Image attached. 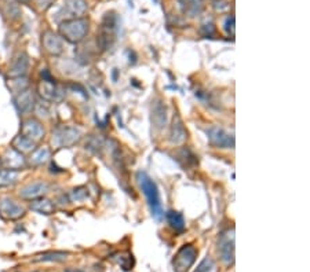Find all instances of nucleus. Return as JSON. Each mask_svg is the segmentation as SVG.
<instances>
[{
	"label": "nucleus",
	"mask_w": 310,
	"mask_h": 272,
	"mask_svg": "<svg viewBox=\"0 0 310 272\" xmlns=\"http://www.w3.org/2000/svg\"><path fill=\"white\" fill-rule=\"evenodd\" d=\"M25 215V208L10 198L0 199V216L4 220H18Z\"/></svg>",
	"instance_id": "9"
},
{
	"label": "nucleus",
	"mask_w": 310,
	"mask_h": 272,
	"mask_svg": "<svg viewBox=\"0 0 310 272\" xmlns=\"http://www.w3.org/2000/svg\"><path fill=\"white\" fill-rule=\"evenodd\" d=\"M68 257V253L65 252H47V253H43V254H39L33 258L35 263H47V261H54V263H58V261H64Z\"/></svg>",
	"instance_id": "24"
},
{
	"label": "nucleus",
	"mask_w": 310,
	"mask_h": 272,
	"mask_svg": "<svg viewBox=\"0 0 310 272\" xmlns=\"http://www.w3.org/2000/svg\"><path fill=\"white\" fill-rule=\"evenodd\" d=\"M28 86L29 84H28V80L25 78V76H22V77H11V80L8 81V87L14 93L24 91V90L28 88Z\"/></svg>",
	"instance_id": "27"
},
{
	"label": "nucleus",
	"mask_w": 310,
	"mask_h": 272,
	"mask_svg": "<svg viewBox=\"0 0 310 272\" xmlns=\"http://www.w3.org/2000/svg\"><path fill=\"white\" fill-rule=\"evenodd\" d=\"M66 272H84V271H80V270H68Z\"/></svg>",
	"instance_id": "35"
},
{
	"label": "nucleus",
	"mask_w": 310,
	"mask_h": 272,
	"mask_svg": "<svg viewBox=\"0 0 310 272\" xmlns=\"http://www.w3.org/2000/svg\"><path fill=\"white\" fill-rule=\"evenodd\" d=\"M167 220L168 224L174 230L175 233H183L185 231V218H183L182 213L175 212V210H170L167 212Z\"/></svg>",
	"instance_id": "22"
},
{
	"label": "nucleus",
	"mask_w": 310,
	"mask_h": 272,
	"mask_svg": "<svg viewBox=\"0 0 310 272\" xmlns=\"http://www.w3.org/2000/svg\"><path fill=\"white\" fill-rule=\"evenodd\" d=\"M47 183H44V181H35V183H31L28 186L22 187L19 190V197L22 199L32 201V199H36L39 197H43V195L47 193Z\"/></svg>",
	"instance_id": "13"
},
{
	"label": "nucleus",
	"mask_w": 310,
	"mask_h": 272,
	"mask_svg": "<svg viewBox=\"0 0 310 272\" xmlns=\"http://www.w3.org/2000/svg\"><path fill=\"white\" fill-rule=\"evenodd\" d=\"M39 92L41 95V98L44 101L48 102L59 101L62 98V92H61V90L57 86V81L50 83V81H43L41 80V83H40L39 86Z\"/></svg>",
	"instance_id": "17"
},
{
	"label": "nucleus",
	"mask_w": 310,
	"mask_h": 272,
	"mask_svg": "<svg viewBox=\"0 0 310 272\" xmlns=\"http://www.w3.org/2000/svg\"><path fill=\"white\" fill-rule=\"evenodd\" d=\"M18 180V172L10 169H0V187L13 186Z\"/></svg>",
	"instance_id": "26"
},
{
	"label": "nucleus",
	"mask_w": 310,
	"mask_h": 272,
	"mask_svg": "<svg viewBox=\"0 0 310 272\" xmlns=\"http://www.w3.org/2000/svg\"><path fill=\"white\" fill-rule=\"evenodd\" d=\"M208 142L211 146L216 148H233L234 147V138L233 135L226 132L221 127H210L206 131Z\"/></svg>",
	"instance_id": "7"
},
{
	"label": "nucleus",
	"mask_w": 310,
	"mask_h": 272,
	"mask_svg": "<svg viewBox=\"0 0 310 272\" xmlns=\"http://www.w3.org/2000/svg\"><path fill=\"white\" fill-rule=\"evenodd\" d=\"M179 6L182 8V11L185 14H188L189 17H194L200 14L203 4L201 0H178Z\"/></svg>",
	"instance_id": "23"
},
{
	"label": "nucleus",
	"mask_w": 310,
	"mask_h": 272,
	"mask_svg": "<svg viewBox=\"0 0 310 272\" xmlns=\"http://www.w3.org/2000/svg\"><path fill=\"white\" fill-rule=\"evenodd\" d=\"M0 163L4 166V169H10V171H22L26 166V160H25L24 154H21L19 151H17L16 148L10 147L6 150V153L3 154Z\"/></svg>",
	"instance_id": "8"
},
{
	"label": "nucleus",
	"mask_w": 310,
	"mask_h": 272,
	"mask_svg": "<svg viewBox=\"0 0 310 272\" xmlns=\"http://www.w3.org/2000/svg\"><path fill=\"white\" fill-rule=\"evenodd\" d=\"M213 267H214L213 260H211L210 257H206V258L200 263V265L197 267V270H196L194 272H211Z\"/></svg>",
	"instance_id": "32"
},
{
	"label": "nucleus",
	"mask_w": 310,
	"mask_h": 272,
	"mask_svg": "<svg viewBox=\"0 0 310 272\" xmlns=\"http://www.w3.org/2000/svg\"><path fill=\"white\" fill-rule=\"evenodd\" d=\"M31 209L33 212H38L40 215H51V213H54V210H56V206H54V203L51 202L50 199L47 198H44V197H39V198H36V199H32V202H31Z\"/></svg>",
	"instance_id": "19"
},
{
	"label": "nucleus",
	"mask_w": 310,
	"mask_h": 272,
	"mask_svg": "<svg viewBox=\"0 0 310 272\" xmlns=\"http://www.w3.org/2000/svg\"><path fill=\"white\" fill-rule=\"evenodd\" d=\"M44 128L40 124L38 120L35 118H28L25 120L21 125V135H24L26 138H29L33 142H39L44 138Z\"/></svg>",
	"instance_id": "11"
},
{
	"label": "nucleus",
	"mask_w": 310,
	"mask_h": 272,
	"mask_svg": "<svg viewBox=\"0 0 310 272\" xmlns=\"http://www.w3.org/2000/svg\"><path fill=\"white\" fill-rule=\"evenodd\" d=\"M152 123L157 129H163L167 125V108L164 102L160 99L155 101L152 105Z\"/></svg>",
	"instance_id": "16"
},
{
	"label": "nucleus",
	"mask_w": 310,
	"mask_h": 272,
	"mask_svg": "<svg viewBox=\"0 0 310 272\" xmlns=\"http://www.w3.org/2000/svg\"><path fill=\"white\" fill-rule=\"evenodd\" d=\"M54 1H56V0H36L38 6H39L41 10H47L48 7H51Z\"/></svg>",
	"instance_id": "33"
},
{
	"label": "nucleus",
	"mask_w": 310,
	"mask_h": 272,
	"mask_svg": "<svg viewBox=\"0 0 310 272\" xmlns=\"http://www.w3.org/2000/svg\"><path fill=\"white\" fill-rule=\"evenodd\" d=\"M28 68H29V59H28V55L26 54H19L18 58H17L13 66L10 68V77H22L26 74L28 72Z\"/></svg>",
	"instance_id": "18"
},
{
	"label": "nucleus",
	"mask_w": 310,
	"mask_h": 272,
	"mask_svg": "<svg viewBox=\"0 0 310 272\" xmlns=\"http://www.w3.org/2000/svg\"><path fill=\"white\" fill-rule=\"evenodd\" d=\"M197 257V250L192 245H183L173 260V267L175 272H188L194 264Z\"/></svg>",
	"instance_id": "5"
},
{
	"label": "nucleus",
	"mask_w": 310,
	"mask_h": 272,
	"mask_svg": "<svg viewBox=\"0 0 310 272\" xmlns=\"http://www.w3.org/2000/svg\"><path fill=\"white\" fill-rule=\"evenodd\" d=\"M116 33H117V19L113 14H106V17L103 18L102 25L99 28V32L97 35V44L98 47L106 51L109 50L115 40H116Z\"/></svg>",
	"instance_id": "3"
},
{
	"label": "nucleus",
	"mask_w": 310,
	"mask_h": 272,
	"mask_svg": "<svg viewBox=\"0 0 310 272\" xmlns=\"http://www.w3.org/2000/svg\"><path fill=\"white\" fill-rule=\"evenodd\" d=\"M69 197H71L72 202H83L84 199H87L88 190L86 188V187H78V188H73Z\"/></svg>",
	"instance_id": "28"
},
{
	"label": "nucleus",
	"mask_w": 310,
	"mask_h": 272,
	"mask_svg": "<svg viewBox=\"0 0 310 272\" xmlns=\"http://www.w3.org/2000/svg\"><path fill=\"white\" fill-rule=\"evenodd\" d=\"M61 11H64V14H66L64 21L73 19V18H83L87 11V3L84 0H65L64 7L61 8Z\"/></svg>",
	"instance_id": "12"
},
{
	"label": "nucleus",
	"mask_w": 310,
	"mask_h": 272,
	"mask_svg": "<svg viewBox=\"0 0 310 272\" xmlns=\"http://www.w3.org/2000/svg\"><path fill=\"white\" fill-rule=\"evenodd\" d=\"M14 105L21 114L32 111V109L35 108V98H33L32 91L29 88H26L24 91L17 93L14 98Z\"/></svg>",
	"instance_id": "15"
},
{
	"label": "nucleus",
	"mask_w": 310,
	"mask_h": 272,
	"mask_svg": "<svg viewBox=\"0 0 310 272\" xmlns=\"http://www.w3.org/2000/svg\"><path fill=\"white\" fill-rule=\"evenodd\" d=\"M178 158H179V163H182L185 168L194 166L197 163V157L194 156L189 148H181L178 153Z\"/></svg>",
	"instance_id": "25"
},
{
	"label": "nucleus",
	"mask_w": 310,
	"mask_h": 272,
	"mask_svg": "<svg viewBox=\"0 0 310 272\" xmlns=\"http://www.w3.org/2000/svg\"><path fill=\"white\" fill-rule=\"evenodd\" d=\"M223 29L228 33V36H234V17L229 16L226 19H225V23H223Z\"/></svg>",
	"instance_id": "31"
},
{
	"label": "nucleus",
	"mask_w": 310,
	"mask_h": 272,
	"mask_svg": "<svg viewBox=\"0 0 310 272\" xmlns=\"http://www.w3.org/2000/svg\"><path fill=\"white\" fill-rule=\"evenodd\" d=\"M41 44H43V48L46 50V53H48L50 55H54V56L61 55L62 51H64L62 37L51 31H46L43 33V36H41Z\"/></svg>",
	"instance_id": "10"
},
{
	"label": "nucleus",
	"mask_w": 310,
	"mask_h": 272,
	"mask_svg": "<svg viewBox=\"0 0 310 272\" xmlns=\"http://www.w3.org/2000/svg\"><path fill=\"white\" fill-rule=\"evenodd\" d=\"M59 33L62 39L72 44L83 41L88 33V21L86 18H73L59 22Z\"/></svg>",
	"instance_id": "2"
},
{
	"label": "nucleus",
	"mask_w": 310,
	"mask_h": 272,
	"mask_svg": "<svg viewBox=\"0 0 310 272\" xmlns=\"http://www.w3.org/2000/svg\"><path fill=\"white\" fill-rule=\"evenodd\" d=\"M50 148L47 147H39L36 150H33L32 154H31V158H29V163L32 166H41L44 163H47L50 160Z\"/></svg>",
	"instance_id": "21"
},
{
	"label": "nucleus",
	"mask_w": 310,
	"mask_h": 272,
	"mask_svg": "<svg viewBox=\"0 0 310 272\" xmlns=\"http://www.w3.org/2000/svg\"><path fill=\"white\" fill-rule=\"evenodd\" d=\"M18 3H22V4H29L31 3V0H17Z\"/></svg>",
	"instance_id": "34"
},
{
	"label": "nucleus",
	"mask_w": 310,
	"mask_h": 272,
	"mask_svg": "<svg viewBox=\"0 0 310 272\" xmlns=\"http://www.w3.org/2000/svg\"><path fill=\"white\" fill-rule=\"evenodd\" d=\"M170 142L173 145H182L185 140L188 139V132L185 129L182 123V118L179 117V114H175L174 118H173V123H171V129H170Z\"/></svg>",
	"instance_id": "14"
},
{
	"label": "nucleus",
	"mask_w": 310,
	"mask_h": 272,
	"mask_svg": "<svg viewBox=\"0 0 310 272\" xmlns=\"http://www.w3.org/2000/svg\"><path fill=\"white\" fill-rule=\"evenodd\" d=\"M218 252L222 261L226 265H232L234 263V227L228 228L219 236Z\"/></svg>",
	"instance_id": "6"
},
{
	"label": "nucleus",
	"mask_w": 310,
	"mask_h": 272,
	"mask_svg": "<svg viewBox=\"0 0 310 272\" xmlns=\"http://www.w3.org/2000/svg\"><path fill=\"white\" fill-rule=\"evenodd\" d=\"M35 147H36V142H33L24 135H18L16 139L13 140V148H16L21 154L32 153Z\"/></svg>",
	"instance_id": "20"
},
{
	"label": "nucleus",
	"mask_w": 310,
	"mask_h": 272,
	"mask_svg": "<svg viewBox=\"0 0 310 272\" xmlns=\"http://www.w3.org/2000/svg\"><path fill=\"white\" fill-rule=\"evenodd\" d=\"M81 139V131L71 125H59L53 131V145L57 148L72 147Z\"/></svg>",
	"instance_id": "4"
},
{
	"label": "nucleus",
	"mask_w": 310,
	"mask_h": 272,
	"mask_svg": "<svg viewBox=\"0 0 310 272\" xmlns=\"http://www.w3.org/2000/svg\"><path fill=\"white\" fill-rule=\"evenodd\" d=\"M117 256L120 257V258H116V260H117V263H119L120 267H121V268H124L126 271L130 270V268L134 265L133 254H130V253H120V254H117Z\"/></svg>",
	"instance_id": "29"
},
{
	"label": "nucleus",
	"mask_w": 310,
	"mask_h": 272,
	"mask_svg": "<svg viewBox=\"0 0 310 272\" xmlns=\"http://www.w3.org/2000/svg\"><path fill=\"white\" fill-rule=\"evenodd\" d=\"M136 181L141 187L143 195L146 197V201L149 203V208L152 210V216L157 221H160L161 218H164V213H163L159 188L156 186V183L142 171L136 172Z\"/></svg>",
	"instance_id": "1"
},
{
	"label": "nucleus",
	"mask_w": 310,
	"mask_h": 272,
	"mask_svg": "<svg viewBox=\"0 0 310 272\" xmlns=\"http://www.w3.org/2000/svg\"><path fill=\"white\" fill-rule=\"evenodd\" d=\"M213 7L216 13H228L231 11L232 1L231 0H213Z\"/></svg>",
	"instance_id": "30"
}]
</instances>
